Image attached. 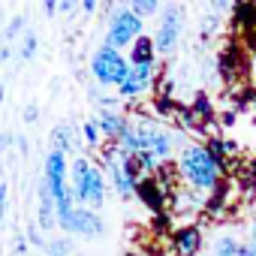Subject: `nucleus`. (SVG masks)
Instances as JSON below:
<instances>
[{
	"instance_id": "obj_16",
	"label": "nucleus",
	"mask_w": 256,
	"mask_h": 256,
	"mask_svg": "<svg viewBox=\"0 0 256 256\" xmlns=\"http://www.w3.org/2000/svg\"><path fill=\"white\" fill-rule=\"evenodd\" d=\"M42 253H46V256H72V253H76V238L66 235V232H60V235L48 238V244H46Z\"/></svg>"
},
{
	"instance_id": "obj_34",
	"label": "nucleus",
	"mask_w": 256,
	"mask_h": 256,
	"mask_svg": "<svg viewBox=\"0 0 256 256\" xmlns=\"http://www.w3.org/2000/svg\"><path fill=\"white\" fill-rule=\"evenodd\" d=\"M4 100H6V88L0 84V106H4Z\"/></svg>"
},
{
	"instance_id": "obj_2",
	"label": "nucleus",
	"mask_w": 256,
	"mask_h": 256,
	"mask_svg": "<svg viewBox=\"0 0 256 256\" xmlns=\"http://www.w3.org/2000/svg\"><path fill=\"white\" fill-rule=\"evenodd\" d=\"M70 187L76 196V205L82 208H102L106 205V172L94 163L90 154H76L70 160Z\"/></svg>"
},
{
	"instance_id": "obj_33",
	"label": "nucleus",
	"mask_w": 256,
	"mask_h": 256,
	"mask_svg": "<svg viewBox=\"0 0 256 256\" xmlns=\"http://www.w3.org/2000/svg\"><path fill=\"white\" fill-rule=\"evenodd\" d=\"M124 256H145V253H142V250H126Z\"/></svg>"
},
{
	"instance_id": "obj_27",
	"label": "nucleus",
	"mask_w": 256,
	"mask_h": 256,
	"mask_svg": "<svg viewBox=\"0 0 256 256\" xmlns=\"http://www.w3.org/2000/svg\"><path fill=\"white\" fill-rule=\"evenodd\" d=\"M208 4H211V12H217V16L229 12V0H208Z\"/></svg>"
},
{
	"instance_id": "obj_7",
	"label": "nucleus",
	"mask_w": 256,
	"mask_h": 256,
	"mask_svg": "<svg viewBox=\"0 0 256 256\" xmlns=\"http://www.w3.org/2000/svg\"><path fill=\"white\" fill-rule=\"evenodd\" d=\"M205 202H208L205 193H199V190H193L187 184H178L169 193V214L172 217H181V220L199 217V214H205Z\"/></svg>"
},
{
	"instance_id": "obj_25",
	"label": "nucleus",
	"mask_w": 256,
	"mask_h": 256,
	"mask_svg": "<svg viewBox=\"0 0 256 256\" xmlns=\"http://www.w3.org/2000/svg\"><path fill=\"white\" fill-rule=\"evenodd\" d=\"M12 250H16V256H28V250H30V244H28V238H24V232H16V238H12Z\"/></svg>"
},
{
	"instance_id": "obj_6",
	"label": "nucleus",
	"mask_w": 256,
	"mask_h": 256,
	"mask_svg": "<svg viewBox=\"0 0 256 256\" xmlns=\"http://www.w3.org/2000/svg\"><path fill=\"white\" fill-rule=\"evenodd\" d=\"M58 229H64V232H66V235H72V238L100 241V238H102V232H106V223H102L100 211L76 205L66 217H60V220H58Z\"/></svg>"
},
{
	"instance_id": "obj_10",
	"label": "nucleus",
	"mask_w": 256,
	"mask_h": 256,
	"mask_svg": "<svg viewBox=\"0 0 256 256\" xmlns=\"http://www.w3.org/2000/svg\"><path fill=\"white\" fill-rule=\"evenodd\" d=\"M96 126L100 133L106 136V142H118L120 133L126 130V124H130V114H126L124 108H96Z\"/></svg>"
},
{
	"instance_id": "obj_1",
	"label": "nucleus",
	"mask_w": 256,
	"mask_h": 256,
	"mask_svg": "<svg viewBox=\"0 0 256 256\" xmlns=\"http://www.w3.org/2000/svg\"><path fill=\"white\" fill-rule=\"evenodd\" d=\"M175 169H178V178H181L187 187H193V190H199V193H205V196H211V193L226 181V172H223L220 160H217V157L211 154V148L202 145V142H190V145L175 157Z\"/></svg>"
},
{
	"instance_id": "obj_11",
	"label": "nucleus",
	"mask_w": 256,
	"mask_h": 256,
	"mask_svg": "<svg viewBox=\"0 0 256 256\" xmlns=\"http://www.w3.org/2000/svg\"><path fill=\"white\" fill-rule=\"evenodd\" d=\"M36 199H40L36 202V226L42 232H54L58 229V208H54V196H52L46 178H40V184H36Z\"/></svg>"
},
{
	"instance_id": "obj_17",
	"label": "nucleus",
	"mask_w": 256,
	"mask_h": 256,
	"mask_svg": "<svg viewBox=\"0 0 256 256\" xmlns=\"http://www.w3.org/2000/svg\"><path fill=\"white\" fill-rule=\"evenodd\" d=\"M82 142H84V151H100L106 145V136L100 133V126H96L94 118H88L82 124Z\"/></svg>"
},
{
	"instance_id": "obj_14",
	"label": "nucleus",
	"mask_w": 256,
	"mask_h": 256,
	"mask_svg": "<svg viewBox=\"0 0 256 256\" xmlns=\"http://www.w3.org/2000/svg\"><path fill=\"white\" fill-rule=\"evenodd\" d=\"M154 84H157V82H151V78L139 76V72H136V70L130 66V72H126V78H124V82L118 84V96L136 106V102H139V100H142L145 94H151V90H154Z\"/></svg>"
},
{
	"instance_id": "obj_32",
	"label": "nucleus",
	"mask_w": 256,
	"mask_h": 256,
	"mask_svg": "<svg viewBox=\"0 0 256 256\" xmlns=\"http://www.w3.org/2000/svg\"><path fill=\"white\" fill-rule=\"evenodd\" d=\"M16 145H18V151H22V154H28V151H30V142H28L24 136H18V139H16Z\"/></svg>"
},
{
	"instance_id": "obj_8",
	"label": "nucleus",
	"mask_w": 256,
	"mask_h": 256,
	"mask_svg": "<svg viewBox=\"0 0 256 256\" xmlns=\"http://www.w3.org/2000/svg\"><path fill=\"white\" fill-rule=\"evenodd\" d=\"M66 175H70L66 154L52 148V151L46 154V163H42V178H46V184H48V190H52V196H54V199H58L60 193H66V190H70Z\"/></svg>"
},
{
	"instance_id": "obj_5",
	"label": "nucleus",
	"mask_w": 256,
	"mask_h": 256,
	"mask_svg": "<svg viewBox=\"0 0 256 256\" xmlns=\"http://www.w3.org/2000/svg\"><path fill=\"white\" fill-rule=\"evenodd\" d=\"M181 34H184V10L178 4H169L163 6V16L157 22V34H154V48L157 54L163 58H172L178 42H181Z\"/></svg>"
},
{
	"instance_id": "obj_12",
	"label": "nucleus",
	"mask_w": 256,
	"mask_h": 256,
	"mask_svg": "<svg viewBox=\"0 0 256 256\" xmlns=\"http://www.w3.org/2000/svg\"><path fill=\"white\" fill-rule=\"evenodd\" d=\"M205 238H202V229L199 226H175L172 229V250L178 256H199Z\"/></svg>"
},
{
	"instance_id": "obj_31",
	"label": "nucleus",
	"mask_w": 256,
	"mask_h": 256,
	"mask_svg": "<svg viewBox=\"0 0 256 256\" xmlns=\"http://www.w3.org/2000/svg\"><path fill=\"white\" fill-rule=\"evenodd\" d=\"M46 6V16H58V0H42Z\"/></svg>"
},
{
	"instance_id": "obj_30",
	"label": "nucleus",
	"mask_w": 256,
	"mask_h": 256,
	"mask_svg": "<svg viewBox=\"0 0 256 256\" xmlns=\"http://www.w3.org/2000/svg\"><path fill=\"white\" fill-rule=\"evenodd\" d=\"M238 256H256V247H253V244H247V241H241V250H238Z\"/></svg>"
},
{
	"instance_id": "obj_22",
	"label": "nucleus",
	"mask_w": 256,
	"mask_h": 256,
	"mask_svg": "<svg viewBox=\"0 0 256 256\" xmlns=\"http://www.w3.org/2000/svg\"><path fill=\"white\" fill-rule=\"evenodd\" d=\"M24 238H28V244L30 247H36V250H46V244H48V238L42 235V229L36 226V220L28 226V232H24Z\"/></svg>"
},
{
	"instance_id": "obj_28",
	"label": "nucleus",
	"mask_w": 256,
	"mask_h": 256,
	"mask_svg": "<svg viewBox=\"0 0 256 256\" xmlns=\"http://www.w3.org/2000/svg\"><path fill=\"white\" fill-rule=\"evenodd\" d=\"M96 6H100V0H82V12H96Z\"/></svg>"
},
{
	"instance_id": "obj_15",
	"label": "nucleus",
	"mask_w": 256,
	"mask_h": 256,
	"mask_svg": "<svg viewBox=\"0 0 256 256\" xmlns=\"http://www.w3.org/2000/svg\"><path fill=\"white\" fill-rule=\"evenodd\" d=\"M151 60H157V48H154V36H139L133 46H130V64L136 66V64H151Z\"/></svg>"
},
{
	"instance_id": "obj_26",
	"label": "nucleus",
	"mask_w": 256,
	"mask_h": 256,
	"mask_svg": "<svg viewBox=\"0 0 256 256\" xmlns=\"http://www.w3.org/2000/svg\"><path fill=\"white\" fill-rule=\"evenodd\" d=\"M36 118H40V106H36V102H28L22 120H24V124H36Z\"/></svg>"
},
{
	"instance_id": "obj_13",
	"label": "nucleus",
	"mask_w": 256,
	"mask_h": 256,
	"mask_svg": "<svg viewBox=\"0 0 256 256\" xmlns=\"http://www.w3.org/2000/svg\"><path fill=\"white\" fill-rule=\"evenodd\" d=\"M82 145H84V142H82V126H78V124H72V120L54 124V130H52V148H54V151H64V154L78 151V154H84Z\"/></svg>"
},
{
	"instance_id": "obj_21",
	"label": "nucleus",
	"mask_w": 256,
	"mask_h": 256,
	"mask_svg": "<svg viewBox=\"0 0 256 256\" xmlns=\"http://www.w3.org/2000/svg\"><path fill=\"white\" fill-rule=\"evenodd\" d=\"M126 6H130L139 18H154L160 12V0H126Z\"/></svg>"
},
{
	"instance_id": "obj_29",
	"label": "nucleus",
	"mask_w": 256,
	"mask_h": 256,
	"mask_svg": "<svg viewBox=\"0 0 256 256\" xmlns=\"http://www.w3.org/2000/svg\"><path fill=\"white\" fill-rule=\"evenodd\" d=\"M120 6H126V0H106V12H114Z\"/></svg>"
},
{
	"instance_id": "obj_4",
	"label": "nucleus",
	"mask_w": 256,
	"mask_h": 256,
	"mask_svg": "<svg viewBox=\"0 0 256 256\" xmlns=\"http://www.w3.org/2000/svg\"><path fill=\"white\" fill-rule=\"evenodd\" d=\"M142 34H145V18H139L130 6H120V10L112 12L108 30H106V40L102 42L120 52V48H130Z\"/></svg>"
},
{
	"instance_id": "obj_24",
	"label": "nucleus",
	"mask_w": 256,
	"mask_h": 256,
	"mask_svg": "<svg viewBox=\"0 0 256 256\" xmlns=\"http://www.w3.org/2000/svg\"><path fill=\"white\" fill-rule=\"evenodd\" d=\"M6 208H10V187H6L4 178H0V226L6 220Z\"/></svg>"
},
{
	"instance_id": "obj_3",
	"label": "nucleus",
	"mask_w": 256,
	"mask_h": 256,
	"mask_svg": "<svg viewBox=\"0 0 256 256\" xmlns=\"http://www.w3.org/2000/svg\"><path fill=\"white\" fill-rule=\"evenodd\" d=\"M126 72H130V58H124L118 48H112V46L102 42L94 52V58H90V76L96 78V84L118 88L126 78Z\"/></svg>"
},
{
	"instance_id": "obj_19",
	"label": "nucleus",
	"mask_w": 256,
	"mask_h": 256,
	"mask_svg": "<svg viewBox=\"0 0 256 256\" xmlns=\"http://www.w3.org/2000/svg\"><path fill=\"white\" fill-rule=\"evenodd\" d=\"M24 30H28V18L24 16H12V22L4 28V34H0V40H4V46H18Z\"/></svg>"
},
{
	"instance_id": "obj_23",
	"label": "nucleus",
	"mask_w": 256,
	"mask_h": 256,
	"mask_svg": "<svg viewBox=\"0 0 256 256\" xmlns=\"http://www.w3.org/2000/svg\"><path fill=\"white\" fill-rule=\"evenodd\" d=\"M82 10V0H58V16H76Z\"/></svg>"
},
{
	"instance_id": "obj_20",
	"label": "nucleus",
	"mask_w": 256,
	"mask_h": 256,
	"mask_svg": "<svg viewBox=\"0 0 256 256\" xmlns=\"http://www.w3.org/2000/svg\"><path fill=\"white\" fill-rule=\"evenodd\" d=\"M238 250H241V241L232 232H223L214 238V256H238Z\"/></svg>"
},
{
	"instance_id": "obj_9",
	"label": "nucleus",
	"mask_w": 256,
	"mask_h": 256,
	"mask_svg": "<svg viewBox=\"0 0 256 256\" xmlns=\"http://www.w3.org/2000/svg\"><path fill=\"white\" fill-rule=\"evenodd\" d=\"M136 196H139V199L145 202V208L154 211V214H160V211L169 208V190L160 184L157 175H145V178L139 181V187H136Z\"/></svg>"
},
{
	"instance_id": "obj_18",
	"label": "nucleus",
	"mask_w": 256,
	"mask_h": 256,
	"mask_svg": "<svg viewBox=\"0 0 256 256\" xmlns=\"http://www.w3.org/2000/svg\"><path fill=\"white\" fill-rule=\"evenodd\" d=\"M36 48H40V36H36V30H24V36H22L18 46H16V58H18L22 64H28V60H34Z\"/></svg>"
}]
</instances>
